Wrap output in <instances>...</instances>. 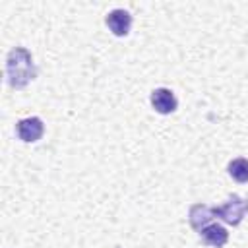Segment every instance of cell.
Returning a JSON list of instances; mask_svg holds the SVG:
<instances>
[{"label":"cell","mask_w":248,"mask_h":248,"mask_svg":"<svg viewBox=\"0 0 248 248\" xmlns=\"http://www.w3.org/2000/svg\"><path fill=\"white\" fill-rule=\"evenodd\" d=\"M39 70L33 62V54L25 46H14L6 56V81L12 89H23L37 78Z\"/></svg>","instance_id":"6da1fadb"},{"label":"cell","mask_w":248,"mask_h":248,"mask_svg":"<svg viewBox=\"0 0 248 248\" xmlns=\"http://www.w3.org/2000/svg\"><path fill=\"white\" fill-rule=\"evenodd\" d=\"M213 213L223 223H227L231 227H238L242 223V219L248 215V198H242L238 194H231L225 203L213 207Z\"/></svg>","instance_id":"7a4b0ae2"},{"label":"cell","mask_w":248,"mask_h":248,"mask_svg":"<svg viewBox=\"0 0 248 248\" xmlns=\"http://www.w3.org/2000/svg\"><path fill=\"white\" fill-rule=\"evenodd\" d=\"M16 134L23 143H35L43 138L45 134V122L39 116H29L21 118L16 124Z\"/></svg>","instance_id":"3957f363"},{"label":"cell","mask_w":248,"mask_h":248,"mask_svg":"<svg viewBox=\"0 0 248 248\" xmlns=\"http://www.w3.org/2000/svg\"><path fill=\"white\" fill-rule=\"evenodd\" d=\"M149 101H151L153 110L159 112V114H172L178 108L176 95L169 87H157V89H153Z\"/></svg>","instance_id":"277c9868"},{"label":"cell","mask_w":248,"mask_h":248,"mask_svg":"<svg viewBox=\"0 0 248 248\" xmlns=\"http://www.w3.org/2000/svg\"><path fill=\"white\" fill-rule=\"evenodd\" d=\"M105 23L114 37H126L132 29V14L122 10V8L110 10L105 17Z\"/></svg>","instance_id":"5b68a950"},{"label":"cell","mask_w":248,"mask_h":248,"mask_svg":"<svg viewBox=\"0 0 248 248\" xmlns=\"http://www.w3.org/2000/svg\"><path fill=\"white\" fill-rule=\"evenodd\" d=\"M215 213H213V207L207 205V203H192L190 209H188V223L194 231H202L203 227H207L211 221H213Z\"/></svg>","instance_id":"8992f818"},{"label":"cell","mask_w":248,"mask_h":248,"mask_svg":"<svg viewBox=\"0 0 248 248\" xmlns=\"http://www.w3.org/2000/svg\"><path fill=\"white\" fill-rule=\"evenodd\" d=\"M198 234H200L203 244L213 246V248H223L229 242V231L223 225H219V223H209Z\"/></svg>","instance_id":"52a82bcc"},{"label":"cell","mask_w":248,"mask_h":248,"mask_svg":"<svg viewBox=\"0 0 248 248\" xmlns=\"http://www.w3.org/2000/svg\"><path fill=\"white\" fill-rule=\"evenodd\" d=\"M227 172H229V176H231L232 180H236V182H240V184L248 182V159H246V157H236V159H232V161L229 163V167H227Z\"/></svg>","instance_id":"ba28073f"}]
</instances>
